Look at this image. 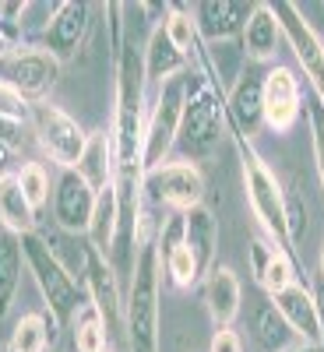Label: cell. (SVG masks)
Returning a JSON list of instances; mask_svg holds the SVG:
<instances>
[{"label":"cell","mask_w":324,"mask_h":352,"mask_svg":"<svg viewBox=\"0 0 324 352\" xmlns=\"http://www.w3.org/2000/svg\"><path fill=\"white\" fill-rule=\"evenodd\" d=\"M127 352H162V261L155 240H144L124 296Z\"/></svg>","instance_id":"1"},{"label":"cell","mask_w":324,"mask_h":352,"mask_svg":"<svg viewBox=\"0 0 324 352\" xmlns=\"http://www.w3.org/2000/svg\"><path fill=\"white\" fill-rule=\"evenodd\" d=\"M116 67V96H113V141L116 162H141V138H144V60L131 36H124L120 53L113 56Z\"/></svg>","instance_id":"2"},{"label":"cell","mask_w":324,"mask_h":352,"mask_svg":"<svg viewBox=\"0 0 324 352\" xmlns=\"http://www.w3.org/2000/svg\"><path fill=\"white\" fill-rule=\"evenodd\" d=\"M21 240V254H25V272L32 275L39 296L46 303V314L53 317L56 328H67L71 320L78 317V310L85 307L81 296H85V285L71 275V268L56 257V250L50 247L46 236L39 232H25Z\"/></svg>","instance_id":"3"},{"label":"cell","mask_w":324,"mask_h":352,"mask_svg":"<svg viewBox=\"0 0 324 352\" xmlns=\"http://www.w3.org/2000/svg\"><path fill=\"white\" fill-rule=\"evenodd\" d=\"M233 144L240 152V166H244V194L250 204V215L257 219L264 240L275 243L279 250L292 254L289 243V229H285V187L275 176V169L264 162V155L254 148V141L233 134Z\"/></svg>","instance_id":"4"},{"label":"cell","mask_w":324,"mask_h":352,"mask_svg":"<svg viewBox=\"0 0 324 352\" xmlns=\"http://www.w3.org/2000/svg\"><path fill=\"white\" fill-rule=\"evenodd\" d=\"M226 127V96L208 81L201 67L187 71V99H184V120H180V134L176 144L184 148L187 162L208 155Z\"/></svg>","instance_id":"5"},{"label":"cell","mask_w":324,"mask_h":352,"mask_svg":"<svg viewBox=\"0 0 324 352\" xmlns=\"http://www.w3.org/2000/svg\"><path fill=\"white\" fill-rule=\"evenodd\" d=\"M184 99H187V74L159 85L155 106L149 113V120H144V138H141L144 173L169 162V152L176 148V134H180V120H184Z\"/></svg>","instance_id":"6"},{"label":"cell","mask_w":324,"mask_h":352,"mask_svg":"<svg viewBox=\"0 0 324 352\" xmlns=\"http://www.w3.org/2000/svg\"><path fill=\"white\" fill-rule=\"evenodd\" d=\"M28 127H32L39 148L50 162H56L61 169H74L81 152H85V127L74 120L71 113H64L61 106L46 102H32V116H28Z\"/></svg>","instance_id":"7"},{"label":"cell","mask_w":324,"mask_h":352,"mask_svg":"<svg viewBox=\"0 0 324 352\" xmlns=\"http://www.w3.org/2000/svg\"><path fill=\"white\" fill-rule=\"evenodd\" d=\"M141 190L152 204H162L169 212H191L204 197V176L197 162H162L144 173Z\"/></svg>","instance_id":"8"},{"label":"cell","mask_w":324,"mask_h":352,"mask_svg":"<svg viewBox=\"0 0 324 352\" xmlns=\"http://www.w3.org/2000/svg\"><path fill=\"white\" fill-rule=\"evenodd\" d=\"M61 60L53 53H46L43 46H21L18 53H11L8 60H0V81L11 85L14 92L32 106V102H46V96L53 92L56 78H61Z\"/></svg>","instance_id":"9"},{"label":"cell","mask_w":324,"mask_h":352,"mask_svg":"<svg viewBox=\"0 0 324 352\" xmlns=\"http://www.w3.org/2000/svg\"><path fill=\"white\" fill-rule=\"evenodd\" d=\"M272 8H275V18L282 25V39L289 43L296 64L310 78V92L324 102V39L317 36V28L307 21L303 8L289 4V0H279V4H272Z\"/></svg>","instance_id":"10"},{"label":"cell","mask_w":324,"mask_h":352,"mask_svg":"<svg viewBox=\"0 0 324 352\" xmlns=\"http://www.w3.org/2000/svg\"><path fill=\"white\" fill-rule=\"evenodd\" d=\"M85 292H88V303L96 307V314L102 317V324L109 331V338L124 328V296L127 289L116 275V268L109 264V257L96 254L92 247L85 250Z\"/></svg>","instance_id":"11"},{"label":"cell","mask_w":324,"mask_h":352,"mask_svg":"<svg viewBox=\"0 0 324 352\" xmlns=\"http://www.w3.org/2000/svg\"><path fill=\"white\" fill-rule=\"evenodd\" d=\"M261 113H264V127H272L275 134H285L300 124L303 92H300V78L292 67L275 64L261 78Z\"/></svg>","instance_id":"12"},{"label":"cell","mask_w":324,"mask_h":352,"mask_svg":"<svg viewBox=\"0 0 324 352\" xmlns=\"http://www.w3.org/2000/svg\"><path fill=\"white\" fill-rule=\"evenodd\" d=\"M50 204H53V222L61 226L64 232H88L92 226V212H96V190L88 187L74 169H61L53 180V194H50Z\"/></svg>","instance_id":"13"},{"label":"cell","mask_w":324,"mask_h":352,"mask_svg":"<svg viewBox=\"0 0 324 352\" xmlns=\"http://www.w3.org/2000/svg\"><path fill=\"white\" fill-rule=\"evenodd\" d=\"M92 4H85V0H64V4H56L46 32H43V50L53 53L61 64L74 60L88 28H92Z\"/></svg>","instance_id":"14"},{"label":"cell","mask_w":324,"mask_h":352,"mask_svg":"<svg viewBox=\"0 0 324 352\" xmlns=\"http://www.w3.org/2000/svg\"><path fill=\"white\" fill-rule=\"evenodd\" d=\"M254 4L244 0H201L191 8L197 21V36L204 46H226L229 39H244V25Z\"/></svg>","instance_id":"15"},{"label":"cell","mask_w":324,"mask_h":352,"mask_svg":"<svg viewBox=\"0 0 324 352\" xmlns=\"http://www.w3.org/2000/svg\"><path fill=\"white\" fill-rule=\"evenodd\" d=\"M268 303L279 310V317L289 324V331L307 345H321V317H317V303L314 292L303 282H292L289 289L268 296Z\"/></svg>","instance_id":"16"},{"label":"cell","mask_w":324,"mask_h":352,"mask_svg":"<svg viewBox=\"0 0 324 352\" xmlns=\"http://www.w3.org/2000/svg\"><path fill=\"white\" fill-rule=\"evenodd\" d=\"M201 292H204V307H208V317L215 320V328H233V320L240 317V303H244L237 272L226 268V264H212L201 278Z\"/></svg>","instance_id":"17"},{"label":"cell","mask_w":324,"mask_h":352,"mask_svg":"<svg viewBox=\"0 0 324 352\" xmlns=\"http://www.w3.org/2000/svg\"><path fill=\"white\" fill-rule=\"evenodd\" d=\"M226 120L233 134H240L254 141V134L264 127V113H261V81L250 74H240L226 88Z\"/></svg>","instance_id":"18"},{"label":"cell","mask_w":324,"mask_h":352,"mask_svg":"<svg viewBox=\"0 0 324 352\" xmlns=\"http://www.w3.org/2000/svg\"><path fill=\"white\" fill-rule=\"evenodd\" d=\"M247 254H250V275H254V282L264 292H268V296H275V292H282V289H289L292 282H296L292 254L279 250L275 243H268L264 236H254Z\"/></svg>","instance_id":"19"},{"label":"cell","mask_w":324,"mask_h":352,"mask_svg":"<svg viewBox=\"0 0 324 352\" xmlns=\"http://www.w3.org/2000/svg\"><path fill=\"white\" fill-rule=\"evenodd\" d=\"M240 43H244V56L254 60V64H272L279 56V46L285 39H282V25H279L272 4H254L250 8V18L244 25Z\"/></svg>","instance_id":"20"},{"label":"cell","mask_w":324,"mask_h":352,"mask_svg":"<svg viewBox=\"0 0 324 352\" xmlns=\"http://www.w3.org/2000/svg\"><path fill=\"white\" fill-rule=\"evenodd\" d=\"M116 166H120V162H116L113 131H106V127L102 131H92V134H88V141H85V152H81L74 173L99 194V190H106L116 180Z\"/></svg>","instance_id":"21"},{"label":"cell","mask_w":324,"mask_h":352,"mask_svg":"<svg viewBox=\"0 0 324 352\" xmlns=\"http://www.w3.org/2000/svg\"><path fill=\"white\" fill-rule=\"evenodd\" d=\"M141 60H144V78L155 81V85H166L169 78H180V74L191 71V56H184L169 43L162 25H155L149 32V43H144V50H141Z\"/></svg>","instance_id":"22"},{"label":"cell","mask_w":324,"mask_h":352,"mask_svg":"<svg viewBox=\"0 0 324 352\" xmlns=\"http://www.w3.org/2000/svg\"><path fill=\"white\" fill-rule=\"evenodd\" d=\"M21 278H25V254H21V240L14 232L0 229V320H4L21 292Z\"/></svg>","instance_id":"23"},{"label":"cell","mask_w":324,"mask_h":352,"mask_svg":"<svg viewBox=\"0 0 324 352\" xmlns=\"http://www.w3.org/2000/svg\"><path fill=\"white\" fill-rule=\"evenodd\" d=\"M184 240L191 247V254L197 257L201 272H208L215 264V247H219V229H215V215L197 204V208L184 212Z\"/></svg>","instance_id":"24"},{"label":"cell","mask_w":324,"mask_h":352,"mask_svg":"<svg viewBox=\"0 0 324 352\" xmlns=\"http://www.w3.org/2000/svg\"><path fill=\"white\" fill-rule=\"evenodd\" d=\"M36 208L28 204L18 176H4L0 180V229L14 232V236H25V232H36Z\"/></svg>","instance_id":"25"},{"label":"cell","mask_w":324,"mask_h":352,"mask_svg":"<svg viewBox=\"0 0 324 352\" xmlns=\"http://www.w3.org/2000/svg\"><path fill=\"white\" fill-rule=\"evenodd\" d=\"M116 229H120V201H116V187L109 184L106 190L96 194V212H92V226H88V247L96 254L109 257L113 240H116Z\"/></svg>","instance_id":"26"},{"label":"cell","mask_w":324,"mask_h":352,"mask_svg":"<svg viewBox=\"0 0 324 352\" xmlns=\"http://www.w3.org/2000/svg\"><path fill=\"white\" fill-rule=\"evenodd\" d=\"M53 317L50 314H21L14 320V331H11V342L8 349L11 352H46L56 338L53 331Z\"/></svg>","instance_id":"27"},{"label":"cell","mask_w":324,"mask_h":352,"mask_svg":"<svg viewBox=\"0 0 324 352\" xmlns=\"http://www.w3.org/2000/svg\"><path fill=\"white\" fill-rule=\"evenodd\" d=\"M162 32L169 36V43L180 50L184 56H197V50L204 46L201 36H197V21L191 14V8L184 4H166V14H162Z\"/></svg>","instance_id":"28"},{"label":"cell","mask_w":324,"mask_h":352,"mask_svg":"<svg viewBox=\"0 0 324 352\" xmlns=\"http://www.w3.org/2000/svg\"><path fill=\"white\" fill-rule=\"evenodd\" d=\"M71 328H74V349L78 352H109L106 342H109V331L102 324V317L96 314L92 303H85L78 310V317L71 320Z\"/></svg>","instance_id":"29"},{"label":"cell","mask_w":324,"mask_h":352,"mask_svg":"<svg viewBox=\"0 0 324 352\" xmlns=\"http://www.w3.org/2000/svg\"><path fill=\"white\" fill-rule=\"evenodd\" d=\"M162 275H169V282H173L176 289H194V285L204 278L201 264H197V257L191 254L187 243H180L176 250H169V254L162 257Z\"/></svg>","instance_id":"30"},{"label":"cell","mask_w":324,"mask_h":352,"mask_svg":"<svg viewBox=\"0 0 324 352\" xmlns=\"http://www.w3.org/2000/svg\"><path fill=\"white\" fill-rule=\"evenodd\" d=\"M289 338H296V335L289 331V324L279 317V310L268 303L257 314V342L264 345V352H285V349H292Z\"/></svg>","instance_id":"31"},{"label":"cell","mask_w":324,"mask_h":352,"mask_svg":"<svg viewBox=\"0 0 324 352\" xmlns=\"http://www.w3.org/2000/svg\"><path fill=\"white\" fill-rule=\"evenodd\" d=\"M14 176H18V184H21L28 204H32L36 212L46 208V204H50V194H53V184H50L46 166H43V162H21V169H18Z\"/></svg>","instance_id":"32"},{"label":"cell","mask_w":324,"mask_h":352,"mask_svg":"<svg viewBox=\"0 0 324 352\" xmlns=\"http://www.w3.org/2000/svg\"><path fill=\"white\" fill-rule=\"evenodd\" d=\"M307 120H310V144H314V169H317L321 190H324V102L314 92L307 102Z\"/></svg>","instance_id":"33"},{"label":"cell","mask_w":324,"mask_h":352,"mask_svg":"<svg viewBox=\"0 0 324 352\" xmlns=\"http://www.w3.org/2000/svg\"><path fill=\"white\" fill-rule=\"evenodd\" d=\"M307 201L296 190H285V229H289V243L296 247L307 236Z\"/></svg>","instance_id":"34"},{"label":"cell","mask_w":324,"mask_h":352,"mask_svg":"<svg viewBox=\"0 0 324 352\" xmlns=\"http://www.w3.org/2000/svg\"><path fill=\"white\" fill-rule=\"evenodd\" d=\"M0 113H4V116H14V120H21V124H28V116H32V106H28L11 85L0 81Z\"/></svg>","instance_id":"35"},{"label":"cell","mask_w":324,"mask_h":352,"mask_svg":"<svg viewBox=\"0 0 324 352\" xmlns=\"http://www.w3.org/2000/svg\"><path fill=\"white\" fill-rule=\"evenodd\" d=\"M25 127H28V124H21V120H14V116H4V113H0V144H8V148L21 152Z\"/></svg>","instance_id":"36"},{"label":"cell","mask_w":324,"mask_h":352,"mask_svg":"<svg viewBox=\"0 0 324 352\" xmlns=\"http://www.w3.org/2000/svg\"><path fill=\"white\" fill-rule=\"evenodd\" d=\"M208 352H244V338L233 331V328H215Z\"/></svg>","instance_id":"37"},{"label":"cell","mask_w":324,"mask_h":352,"mask_svg":"<svg viewBox=\"0 0 324 352\" xmlns=\"http://www.w3.org/2000/svg\"><path fill=\"white\" fill-rule=\"evenodd\" d=\"M21 43H18V32L8 25V21H0V60H8L11 53H18Z\"/></svg>","instance_id":"38"},{"label":"cell","mask_w":324,"mask_h":352,"mask_svg":"<svg viewBox=\"0 0 324 352\" xmlns=\"http://www.w3.org/2000/svg\"><path fill=\"white\" fill-rule=\"evenodd\" d=\"M310 292H314V303H317V317H321V349H324V275H317V285H314Z\"/></svg>","instance_id":"39"},{"label":"cell","mask_w":324,"mask_h":352,"mask_svg":"<svg viewBox=\"0 0 324 352\" xmlns=\"http://www.w3.org/2000/svg\"><path fill=\"white\" fill-rule=\"evenodd\" d=\"M14 162H18V152L8 148V144H0V180L14 173Z\"/></svg>","instance_id":"40"},{"label":"cell","mask_w":324,"mask_h":352,"mask_svg":"<svg viewBox=\"0 0 324 352\" xmlns=\"http://www.w3.org/2000/svg\"><path fill=\"white\" fill-rule=\"evenodd\" d=\"M292 352H324L321 345H307V342H300V345H292Z\"/></svg>","instance_id":"41"},{"label":"cell","mask_w":324,"mask_h":352,"mask_svg":"<svg viewBox=\"0 0 324 352\" xmlns=\"http://www.w3.org/2000/svg\"><path fill=\"white\" fill-rule=\"evenodd\" d=\"M321 275H324V247H321Z\"/></svg>","instance_id":"42"},{"label":"cell","mask_w":324,"mask_h":352,"mask_svg":"<svg viewBox=\"0 0 324 352\" xmlns=\"http://www.w3.org/2000/svg\"><path fill=\"white\" fill-rule=\"evenodd\" d=\"M321 14H324V4H321Z\"/></svg>","instance_id":"43"},{"label":"cell","mask_w":324,"mask_h":352,"mask_svg":"<svg viewBox=\"0 0 324 352\" xmlns=\"http://www.w3.org/2000/svg\"><path fill=\"white\" fill-rule=\"evenodd\" d=\"M4 352H11V349H4Z\"/></svg>","instance_id":"44"},{"label":"cell","mask_w":324,"mask_h":352,"mask_svg":"<svg viewBox=\"0 0 324 352\" xmlns=\"http://www.w3.org/2000/svg\"><path fill=\"white\" fill-rule=\"evenodd\" d=\"M285 352H292V349H285Z\"/></svg>","instance_id":"45"}]
</instances>
